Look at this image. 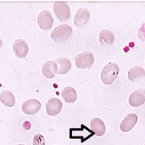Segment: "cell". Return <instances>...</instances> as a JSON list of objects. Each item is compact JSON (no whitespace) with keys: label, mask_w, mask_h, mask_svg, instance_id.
<instances>
[{"label":"cell","mask_w":145,"mask_h":145,"mask_svg":"<svg viewBox=\"0 0 145 145\" xmlns=\"http://www.w3.org/2000/svg\"><path fill=\"white\" fill-rule=\"evenodd\" d=\"M119 71H120V68L117 64L110 63L106 65L101 72L102 82L106 85H110L113 83L117 78Z\"/></svg>","instance_id":"6da1fadb"},{"label":"cell","mask_w":145,"mask_h":145,"mask_svg":"<svg viewBox=\"0 0 145 145\" xmlns=\"http://www.w3.org/2000/svg\"><path fill=\"white\" fill-rule=\"evenodd\" d=\"M95 133L85 125H82L80 128H71L69 130V138L71 139H80L82 143L91 138Z\"/></svg>","instance_id":"7a4b0ae2"},{"label":"cell","mask_w":145,"mask_h":145,"mask_svg":"<svg viewBox=\"0 0 145 145\" xmlns=\"http://www.w3.org/2000/svg\"><path fill=\"white\" fill-rule=\"evenodd\" d=\"M72 34V28L69 25H59L51 33V38L55 42H62L71 37Z\"/></svg>","instance_id":"3957f363"},{"label":"cell","mask_w":145,"mask_h":145,"mask_svg":"<svg viewBox=\"0 0 145 145\" xmlns=\"http://www.w3.org/2000/svg\"><path fill=\"white\" fill-rule=\"evenodd\" d=\"M54 11L57 18L61 21L68 20L71 17V9L65 2H56L54 4Z\"/></svg>","instance_id":"277c9868"},{"label":"cell","mask_w":145,"mask_h":145,"mask_svg":"<svg viewBox=\"0 0 145 145\" xmlns=\"http://www.w3.org/2000/svg\"><path fill=\"white\" fill-rule=\"evenodd\" d=\"M76 65L79 69H88L94 62L93 54L90 52H83L76 57Z\"/></svg>","instance_id":"5b68a950"},{"label":"cell","mask_w":145,"mask_h":145,"mask_svg":"<svg viewBox=\"0 0 145 145\" xmlns=\"http://www.w3.org/2000/svg\"><path fill=\"white\" fill-rule=\"evenodd\" d=\"M54 23V20H53V16L50 14L49 11L48 10H43L42 11L38 16H37V24L39 25V27L42 30L48 31L49 30Z\"/></svg>","instance_id":"8992f818"},{"label":"cell","mask_w":145,"mask_h":145,"mask_svg":"<svg viewBox=\"0 0 145 145\" xmlns=\"http://www.w3.org/2000/svg\"><path fill=\"white\" fill-rule=\"evenodd\" d=\"M41 103L35 99H31L25 101L21 106L22 111L28 116L34 115L41 110Z\"/></svg>","instance_id":"52a82bcc"},{"label":"cell","mask_w":145,"mask_h":145,"mask_svg":"<svg viewBox=\"0 0 145 145\" xmlns=\"http://www.w3.org/2000/svg\"><path fill=\"white\" fill-rule=\"evenodd\" d=\"M13 50L17 58L23 59L26 57L29 51V47L24 40L17 39L13 43Z\"/></svg>","instance_id":"ba28073f"},{"label":"cell","mask_w":145,"mask_h":145,"mask_svg":"<svg viewBox=\"0 0 145 145\" xmlns=\"http://www.w3.org/2000/svg\"><path fill=\"white\" fill-rule=\"evenodd\" d=\"M63 105L59 99H50L46 104V111L48 116H54L58 115L62 110Z\"/></svg>","instance_id":"9c48e42d"},{"label":"cell","mask_w":145,"mask_h":145,"mask_svg":"<svg viewBox=\"0 0 145 145\" xmlns=\"http://www.w3.org/2000/svg\"><path fill=\"white\" fill-rule=\"evenodd\" d=\"M138 120V118L136 114L130 113L129 115H127L121 123L120 128H121V132L127 133V132L131 131L136 126Z\"/></svg>","instance_id":"30bf717a"},{"label":"cell","mask_w":145,"mask_h":145,"mask_svg":"<svg viewBox=\"0 0 145 145\" xmlns=\"http://www.w3.org/2000/svg\"><path fill=\"white\" fill-rule=\"evenodd\" d=\"M129 104L133 107L141 106L145 103V91L144 90H137L134 91L129 97Z\"/></svg>","instance_id":"8fae6325"},{"label":"cell","mask_w":145,"mask_h":145,"mask_svg":"<svg viewBox=\"0 0 145 145\" xmlns=\"http://www.w3.org/2000/svg\"><path fill=\"white\" fill-rule=\"evenodd\" d=\"M90 19V13L87 8H79L74 18V24L76 26L85 25Z\"/></svg>","instance_id":"7c38bea8"},{"label":"cell","mask_w":145,"mask_h":145,"mask_svg":"<svg viewBox=\"0 0 145 145\" xmlns=\"http://www.w3.org/2000/svg\"><path fill=\"white\" fill-rule=\"evenodd\" d=\"M90 126H91V130L98 137H102L103 135H105V131H106V127H105V125L104 121L101 119H99V118H93L91 120Z\"/></svg>","instance_id":"4fadbf2b"},{"label":"cell","mask_w":145,"mask_h":145,"mask_svg":"<svg viewBox=\"0 0 145 145\" xmlns=\"http://www.w3.org/2000/svg\"><path fill=\"white\" fill-rule=\"evenodd\" d=\"M42 75L47 78H54L55 74L58 72V67L57 64L54 61H47L43 65L42 69Z\"/></svg>","instance_id":"5bb4252c"},{"label":"cell","mask_w":145,"mask_h":145,"mask_svg":"<svg viewBox=\"0 0 145 145\" xmlns=\"http://www.w3.org/2000/svg\"><path fill=\"white\" fill-rule=\"evenodd\" d=\"M145 76L144 70L140 66H134L131 68L128 71L127 77L131 82L138 81Z\"/></svg>","instance_id":"9a60e30c"},{"label":"cell","mask_w":145,"mask_h":145,"mask_svg":"<svg viewBox=\"0 0 145 145\" xmlns=\"http://www.w3.org/2000/svg\"><path fill=\"white\" fill-rule=\"evenodd\" d=\"M62 97L64 100L68 104H73L76 102L77 98L76 91L71 87H66L62 91Z\"/></svg>","instance_id":"2e32d148"},{"label":"cell","mask_w":145,"mask_h":145,"mask_svg":"<svg viewBox=\"0 0 145 145\" xmlns=\"http://www.w3.org/2000/svg\"><path fill=\"white\" fill-rule=\"evenodd\" d=\"M56 64H57V67H58V74H59V75L66 74L71 68V63L66 58L57 59Z\"/></svg>","instance_id":"e0dca14e"},{"label":"cell","mask_w":145,"mask_h":145,"mask_svg":"<svg viewBox=\"0 0 145 145\" xmlns=\"http://www.w3.org/2000/svg\"><path fill=\"white\" fill-rule=\"evenodd\" d=\"M0 101L7 107H13L15 105V98L10 91H3L1 93Z\"/></svg>","instance_id":"ac0fdd59"},{"label":"cell","mask_w":145,"mask_h":145,"mask_svg":"<svg viewBox=\"0 0 145 145\" xmlns=\"http://www.w3.org/2000/svg\"><path fill=\"white\" fill-rule=\"evenodd\" d=\"M99 39L101 44L110 45L114 42L115 36L112 33V31H110V30H102L99 33Z\"/></svg>","instance_id":"d6986e66"},{"label":"cell","mask_w":145,"mask_h":145,"mask_svg":"<svg viewBox=\"0 0 145 145\" xmlns=\"http://www.w3.org/2000/svg\"><path fill=\"white\" fill-rule=\"evenodd\" d=\"M33 145H45V139L42 134H36L34 136Z\"/></svg>","instance_id":"ffe728a7"},{"label":"cell","mask_w":145,"mask_h":145,"mask_svg":"<svg viewBox=\"0 0 145 145\" xmlns=\"http://www.w3.org/2000/svg\"><path fill=\"white\" fill-rule=\"evenodd\" d=\"M138 37L142 40H145V23L142 25L141 28L139 29L138 32Z\"/></svg>","instance_id":"44dd1931"},{"label":"cell","mask_w":145,"mask_h":145,"mask_svg":"<svg viewBox=\"0 0 145 145\" xmlns=\"http://www.w3.org/2000/svg\"><path fill=\"white\" fill-rule=\"evenodd\" d=\"M2 46H3V41L0 39V48H2Z\"/></svg>","instance_id":"7402d4cb"},{"label":"cell","mask_w":145,"mask_h":145,"mask_svg":"<svg viewBox=\"0 0 145 145\" xmlns=\"http://www.w3.org/2000/svg\"><path fill=\"white\" fill-rule=\"evenodd\" d=\"M17 145H24V144H17Z\"/></svg>","instance_id":"603a6c76"}]
</instances>
